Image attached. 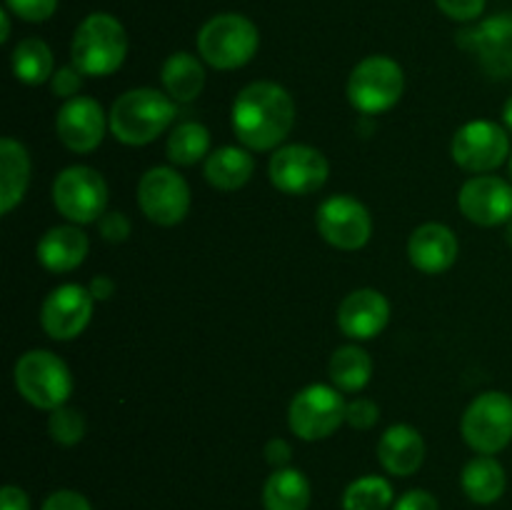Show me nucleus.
Returning a JSON list of instances; mask_svg holds the SVG:
<instances>
[{"mask_svg":"<svg viewBox=\"0 0 512 510\" xmlns=\"http://www.w3.org/2000/svg\"><path fill=\"white\" fill-rule=\"evenodd\" d=\"M230 123L243 148L278 150L295 125V100L280 83L255 80L235 95Z\"/></svg>","mask_w":512,"mask_h":510,"instance_id":"nucleus-1","label":"nucleus"},{"mask_svg":"<svg viewBox=\"0 0 512 510\" xmlns=\"http://www.w3.org/2000/svg\"><path fill=\"white\" fill-rule=\"evenodd\" d=\"M178 103L155 88H133L120 95L108 113L110 133L118 143L148 145L173 125Z\"/></svg>","mask_w":512,"mask_h":510,"instance_id":"nucleus-2","label":"nucleus"},{"mask_svg":"<svg viewBox=\"0 0 512 510\" xmlns=\"http://www.w3.org/2000/svg\"><path fill=\"white\" fill-rule=\"evenodd\" d=\"M128 55V33L110 13H90L75 28L70 43L73 65L88 78L113 75Z\"/></svg>","mask_w":512,"mask_h":510,"instance_id":"nucleus-3","label":"nucleus"},{"mask_svg":"<svg viewBox=\"0 0 512 510\" xmlns=\"http://www.w3.org/2000/svg\"><path fill=\"white\" fill-rule=\"evenodd\" d=\"M198 53L215 70H238L255 58L260 33L250 18L240 13L213 15L198 30Z\"/></svg>","mask_w":512,"mask_h":510,"instance_id":"nucleus-4","label":"nucleus"},{"mask_svg":"<svg viewBox=\"0 0 512 510\" xmlns=\"http://www.w3.org/2000/svg\"><path fill=\"white\" fill-rule=\"evenodd\" d=\"M13 380L20 398L48 413L68 405V398L73 395V375L65 360L43 348L20 355L13 368Z\"/></svg>","mask_w":512,"mask_h":510,"instance_id":"nucleus-5","label":"nucleus"},{"mask_svg":"<svg viewBox=\"0 0 512 510\" xmlns=\"http://www.w3.org/2000/svg\"><path fill=\"white\" fill-rule=\"evenodd\" d=\"M403 90V68L388 55H368L350 70L348 100L363 115H378L395 108L403 98Z\"/></svg>","mask_w":512,"mask_h":510,"instance_id":"nucleus-6","label":"nucleus"},{"mask_svg":"<svg viewBox=\"0 0 512 510\" xmlns=\"http://www.w3.org/2000/svg\"><path fill=\"white\" fill-rule=\"evenodd\" d=\"M460 433L478 455H495L512 440V398L503 390L475 395L460 418Z\"/></svg>","mask_w":512,"mask_h":510,"instance_id":"nucleus-7","label":"nucleus"},{"mask_svg":"<svg viewBox=\"0 0 512 510\" xmlns=\"http://www.w3.org/2000/svg\"><path fill=\"white\" fill-rule=\"evenodd\" d=\"M53 205L68 223L88 225L105 215L108 183L90 165H70L53 180Z\"/></svg>","mask_w":512,"mask_h":510,"instance_id":"nucleus-8","label":"nucleus"},{"mask_svg":"<svg viewBox=\"0 0 512 510\" xmlns=\"http://www.w3.org/2000/svg\"><path fill=\"white\" fill-rule=\"evenodd\" d=\"M345 398L335 385L313 383L295 393L288 408V425L300 440H325L345 423Z\"/></svg>","mask_w":512,"mask_h":510,"instance_id":"nucleus-9","label":"nucleus"},{"mask_svg":"<svg viewBox=\"0 0 512 510\" xmlns=\"http://www.w3.org/2000/svg\"><path fill=\"white\" fill-rule=\"evenodd\" d=\"M270 183L285 195L318 193L330 175V163L318 148L305 143L280 145L268 163Z\"/></svg>","mask_w":512,"mask_h":510,"instance_id":"nucleus-10","label":"nucleus"},{"mask_svg":"<svg viewBox=\"0 0 512 510\" xmlns=\"http://www.w3.org/2000/svg\"><path fill=\"white\" fill-rule=\"evenodd\" d=\"M138 205L145 218L163 228L183 223L190 210V185L170 165H155L140 178Z\"/></svg>","mask_w":512,"mask_h":510,"instance_id":"nucleus-11","label":"nucleus"},{"mask_svg":"<svg viewBox=\"0 0 512 510\" xmlns=\"http://www.w3.org/2000/svg\"><path fill=\"white\" fill-rule=\"evenodd\" d=\"M450 155L468 173H493L510 155L508 130L493 120H470L453 135Z\"/></svg>","mask_w":512,"mask_h":510,"instance_id":"nucleus-12","label":"nucleus"},{"mask_svg":"<svg viewBox=\"0 0 512 510\" xmlns=\"http://www.w3.org/2000/svg\"><path fill=\"white\" fill-rule=\"evenodd\" d=\"M320 238L338 250H360L373 235V215L353 195H330L315 210Z\"/></svg>","mask_w":512,"mask_h":510,"instance_id":"nucleus-13","label":"nucleus"},{"mask_svg":"<svg viewBox=\"0 0 512 510\" xmlns=\"http://www.w3.org/2000/svg\"><path fill=\"white\" fill-rule=\"evenodd\" d=\"M95 298L90 295L88 285L63 283L45 295L40 305V325L45 335L60 343L75 340L93 318Z\"/></svg>","mask_w":512,"mask_h":510,"instance_id":"nucleus-14","label":"nucleus"},{"mask_svg":"<svg viewBox=\"0 0 512 510\" xmlns=\"http://www.w3.org/2000/svg\"><path fill=\"white\" fill-rule=\"evenodd\" d=\"M458 43L478 55L480 68L495 80L512 78V13L485 18L475 28L463 30Z\"/></svg>","mask_w":512,"mask_h":510,"instance_id":"nucleus-15","label":"nucleus"},{"mask_svg":"<svg viewBox=\"0 0 512 510\" xmlns=\"http://www.w3.org/2000/svg\"><path fill=\"white\" fill-rule=\"evenodd\" d=\"M110 130L103 105L90 95H75L65 100L55 113V133L58 140L73 153H93Z\"/></svg>","mask_w":512,"mask_h":510,"instance_id":"nucleus-16","label":"nucleus"},{"mask_svg":"<svg viewBox=\"0 0 512 510\" xmlns=\"http://www.w3.org/2000/svg\"><path fill=\"white\" fill-rule=\"evenodd\" d=\"M458 208L470 223L495 228L512 220V183L500 175H475L458 193Z\"/></svg>","mask_w":512,"mask_h":510,"instance_id":"nucleus-17","label":"nucleus"},{"mask_svg":"<svg viewBox=\"0 0 512 510\" xmlns=\"http://www.w3.org/2000/svg\"><path fill=\"white\" fill-rule=\"evenodd\" d=\"M390 320V303L380 290L358 288L338 305V328L350 340H373Z\"/></svg>","mask_w":512,"mask_h":510,"instance_id":"nucleus-18","label":"nucleus"},{"mask_svg":"<svg viewBox=\"0 0 512 510\" xmlns=\"http://www.w3.org/2000/svg\"><path fill=\"white\" fill-rule=\"evenodd\" d=\"M460 253L458 235L443 223H423L410 233L408 258L425 275L448 273Z\"/></svg>","mask_w":512,"mask_h":510,"instance_id":"nucleus-19","label":"nucleus"},{"mask_svg":"<svg viewBox=\"0 0 512 510\" xmlns=\"http://www.w3.org/2000/svg\"><path fill=\"white\" fill-rule=\"evenodd\" d=\"M378 460L385 473L395 478H410L425 463V440L418 428L408 423H395L380 435Z\"/></svg>","mask_w":512,"mask_h":510,"instance_id":"nucleus-20","label":"nucleus"},{"mask_svg":"<svg viewBox=\"0 0 512 510\" xmlns=\"http://www.w3.org/2000/svg\"><path fill=\"white\" fill-rule=\"evenodd\" d=\"M88 235L80 230V225H55L43 238L38 240V263L50 273H70L80 268L83 260L88 258Z\"/></svg>","mask_w":512,"mask_h":510,"instance_id":"nucleus-21","label":"nucleus"},{"mask_svg":"<svg viewBox=\"0 0 512 510\" xmlns=\"http://www.w3.org/2000/svg\"><path fill=\"white\" fill-rule=\"evenodd\" d=\"M250 153L253 150L243 145H223V148L210 150L208 158L203 160L205 180L223 193L240 190L250 183L255 173V158Z\"/></svg>","mask_w":512,"mask_h":510,"instance_id":"nucleus-22","label":"nucleus"},{"mask_svg":"<svg viewBox=\"0 0 512 510\" xmlns=\"http://www.w3.org/2000/svg\"><path fill=\"white\" fill-rule=\"evenodd\" d=\"M30 185V155L15 138L0 140V213H13Z\"/></svg>","mask_w":512,"mask_h":510,"instance_id":"nucleus-23","label":"nucleus"},{"mask_svg":"<svg viewBox=\"0 0 512 510\" xmlns=\"http://www.w3.org/2000/svg\"><path fill=\"white\" fill-rule=\"evenodd\" d=\"M460 488L475 505L498 503L508 488V475L495 455H475L460 473Z\"/></svg>","mask_w":512,"mask_h":510,"instance_id":"nucleus-24","label":"nucleus"},{"mask_svg":"<svg viewBox=\"0 0 512 510\" xmlns=\"http://www.w3.org/2000/svg\"><path fill=\"white\" fill-rule=\"evenodd\" d=\"M160 83L175 103H193L205 88L203 58L185 53V50L168 55V60L160 68Z\"/></svg>","mask_w":512,"mask_h":510,"instance_id":"nucleus-25","label":"nucleus"},{"mask_svg":"<svg viewBox=\"0 0 512 510\" xmlns=\"http://www.w3.org/2000/svg\"><path fill=\"white\" fill-rule=\"evenodd\" d=\"M310 480L298 468H278L268 475L263 485L265 510H308L310 505Z\"/></svg>","mask_w":512,"mask_h":510,"instance_id":"nucleus-26","label":"nucleus"},{"mask_svg":"<svg viewBox=\"0 0 512 510\" xmlns=\"http://www.w3.org/2000/svg\"><path fill=\"white\" fill-rule=\"evenodd\" d=\"M328 373L340 393H360L373 378V358L360 345H340L330 358Z\"/></svg>","mask_w":512,"mask_h":510,"instance_id":"nucleus-27","label":"nucleus"},{"mask_svg":"<svg viewBox=\"0 0 512 510\" xmlns=\"http://www.w3.org/2000/svg\"><path fill=\"white\" fill-rule=\"evenodd\" d=\"M10 65H13L15 78L25 85L50 83L55 73L53 50L40 38L20 40L13 48V55H10Z\"/></svg>","mask_w":512,"mask_h":510,"instance_id":"nucleus-28","label":"nucleus"},{"mask_svg":"<svg viewBox=\"0 0 512 510\" xmlns=\"http://www.w3.org/2000/svg\"><path fill=\"white\" fill-rule=\"evenodd\" d=\"M165 153L173 165L180 168H190L198 165L210 155V130L198 120H185V123L175 125L165 143Z\"/></svg>","mask_w":512,"mask_h":510,"instance_id":"nucleus-29","label":"nucleus"},{"mask_svg":"<svg viewBox=\"0 0 512 510\" xmlns=\"http://www.w3.org/2000/svg\"><path fill=\"white\" fill-rule=\"evenodd\" d=\"M395 503V490L383 475L355 478L343 493V510H388Z\"/></svg>","mask_w":512,"mask_h":510,"instance_id":"nucleus-30","label":"nucleus"},{"mask_svg":"<svg viewBox=\"0 0 512 510\" xmlns=\"http://www.w3.org/2000/svg\"><path fill=\"white\" fill-rule=\"evenodd\" d=\"M48 433L53 438V443L63 445V448H73V445H78L85 438L83 413L70 408V405H60V408L50 410Z\"/></svg>","mask_w":512,"mask_h":510,"instance_id":"nucleus-31","label":"nucleus"},{"mask_svg":"<svg viewBox=\"0 0 512 510\" xmlns=\"http://www.w3.org/2000/svg\"><path fill=\"white\" fill-rule=\"evenodd\" d=\"M5 8L25 23H43L55 15L58 0H5Z\"/></svg>","mask_w":512,"mask_h":510,"instance_id":"nucleus-32","label":"nucleus"},{"mask_svg":"<svg viewBox=\"0 0 512 510\" xmlns=\"http://www.w3.org/2000/svg\"><path fill=\"white\" fill-rule=\"evenodd\" d=\"M380 420V408L370 398H355L345 405V423L355 430H370Z\"/></svg>","mask_w":512,"mask_h":510,"instance_id":"nucleus-33","label":"nucleus"},{"mask_svg":"<svg viewBox=\"0 0 512 510\" xmlns=\"http://www.w3.org/2000/svg\"><path fill=\"white\" fill-rule=\"evenodd\" d=\"M80 88H83V73L73 63L58 68L53 73V78H50V90H53V95H58L63 100L75 98L80 93Z\"/></svg>","mask_w":512,"mask_h":510,"instance_id":"nucleus-34","label":"nucleus"},{"mask_svg":"<svg viewBox=\"0 0 512 510\" xmlns=\"http://www.w3.org/2000/svg\"><path fill=\"white\" fill-rule=\"evenodd\" d=\"M485 3L488 0H435V5L450 20H458V23H473V20H478L483 15Z\"/></svg>","mask_w":512,"mask_h":510,"instance_id":"nucleus-35","label":"nucleus"},{"mask_svg":"<svg viewBox=\"0 0 512 510\" xmlns=\"http://www.w3.org/2000/svg\"><path fill=\"white\" fill-rule=\"evenodd\" d=\"M98 230L100 238L108 240V243H125L130 238V233H133V223H130V218L125 213L113 210V213H105L98 220Z\"/></svg>","mask_w":512,"mask_h":510,"instance_id":"nucleus-36","label":"nucleus"},{"mask_svg":"<svg viewBox=\"0 0 512 510\" xmlns=\"http://www.w3.org/2000/svg\"><path fill=\"white\" fill-rule=\"evenodd\" d=\"M40 510H93V505L78 490H55L45 498Z\"/></svg>","mask_w":512,"mask_h":510,"instance_id":"nucleus-37","label":"nucleus"},{"mask_svg":"<svg viewBox=\"0 0 512 510\" xmlns=\"http://www.w3.org/2000/svg\"><path fill=\"white\" fill-rule=\"evenodd\" d=\"M393 510H440L438 498L430 490H408L393 503Z\"/></svg>","mask_w":512,"mask_h":510,"instance_id":"nucleus-38","label":"nucleus"},{"mask_svg":"<svg viewBox=\"0 0 512 510\" xmlns=\"http://www.w3.org/2000/svg\"><path fill=\"white\" fill-rule=\"evenodd\" d=\"M263 455L268 460V465H273V470L288 468L290 460H293V448H290V443L285 438H270L265 443Z\"/></svg>","mask_w":512,"mask_h":510,"instance_id":"nucleus-39","label":"nucleus"},{"mask_svg":"<svg viewBox=\"0 0 512 510\" xmlns=\"http://www.w3.org/2000/svg\"><path fill=\"white\" fill-rule=\"evenodd\" d=\"M0 510H30V498L18 485H5L0 490Z\"/></svg>","mask_w":512,"mask_h":510,"instance_id":"nucleus-40","label":"nucleus"},{"mask_svg":"<svg viewBox=\"0 0 512 510\" xmlns=\"http://www.w3.org/2000/svg\"><path fill=\"white\" fill-rule=\"evenodd\" d=\"M88 290L95 300H110V295L115 293V280L110 278V275H95V278L90 280Z\"/></svg>","mask_w":512,"mask_h":510,"instance_id":"nucleus-41","label":"nucleus"},{"mask_svg":"<svg viewBox=\"0 0 512 510\" xmlns=\"http://www.w3.org/2000/svg\"><path fill=\"white\" fill-rule=\"evenodd\" d=\"M0 23H3V33H0V43H8L10 38V10H0Z\"/></svg>","mask_w":512,"mask_h":510,"instance_id":"nucleus-42","label":"nucleus"},{"mask_svg":"<svg viewBox=\"0 0 512 510\" xmlns=\"http://www.w3.org/2000/svg\"><path fill=\"white\" fill-rule=\"evenodd\" d=\"M503 123H505V128L512 130V95L505 100V105H503Z\"/></svg>","mask_w":512,"mask_h":510,"instance_id":"nucleus-43","label":"nucleus"},{"mask_svg":"<svg viewBox=\"0 0 512 510\" xmlns=\"http://www.w3.org/2000/svg\"><path fill=\"white\" fill-rule=\"evenodd\" d=\"M505 240H508V245L512 248V220L508 225H505Z\"/></svg>","mask_w":512,"mask_h":510,"instance_id":"nucleus-44","label":"nucleus"},{"mask_svg":"<svg viewBox=\"0 0 512 510\" xmlns=\"http://www.w3.org/2000/svg\"><path fill=\"white\" fill-rule=\"evenodd\" d=\"M510 183H512V155H510Z\"/></svg>","mask_w":512,"mask_h":510,"instance_id":"nucleus-45","label":"nucleus"}]
</instances>
